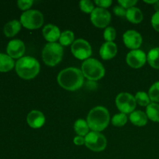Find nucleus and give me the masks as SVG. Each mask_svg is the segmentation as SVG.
Here are the masks:
<instances>
[{"label":"nucleus","mask_w":159,"mask_h":159,"mask_svg":"<svg viewBox=\"0 0 159 159\" xmlns=\"http://www.w3.org/2000/svg\"><path fill=\"white\" fill-rule=\"evenodd\" d=\"M57 82L65 89L75 91L83 85L84 75L82 70L71 67L60 71L57 75Z\"/></svg>","instance_id":"obj_1"},{"label":"nucleus","mask_w":159,"mask_h":159,"mask_svg":"<svg viewBox=\"0 0 159 159\" xmlns=\"http://www.w3.org/2000/svg\"><path fill=\"white\" fill-rule=\"evenodd\" d=\"M87 123L93 131L100 132L108 126L110 123V113L103 107H96L90 110L87 116Z\"/></svg>","instance_id":"obj_2"},{"label":"nucleus","mask_w":159,"mask_h":159,"mask_svg":"<svg viewBox=\"0 0 159 159\" xmlns=\"http://www.w3.org/2000/svg\"><path fill=\"white\" fill-rule=\"evenodd\" d=\"M16 71L20 78L23 79H32L38 75L40 71V64L33 57H22L16 63Z\"/></svg>","instance_id":"obj_3"},{"label":"nucleus","mask_w":159,"mask_h":159,"mask_svg":"<svg viewBox=\"0 0 159 159\" xmlns=\"http://www.w3.org/2000/svg\"><path fill=\"white\" fill-rule=\"evenodd\" d=\"M82 71L84 77L91 81L99 80L105 75L103 65L94 58H89L82 63Z\"/></svg>","instance_id":"obj_4"},{"label":"nucleus","mask_w":159,"mask_h":159,"mask_svg":"<svg viewBox=\"0 0 159 159\" xmlns=\"http://www.w3.org/2000/svg\"><path fill=\"white\" fill-rule=\"evenodd\" d=\"M63 48L60 43H48L42 51V59L47 65L55 66L63 57Z\"/></svg>","instance_id":"obj_5"},{"label":"nucleus","mask_w":159,"mask_h":159,"mask_svg":"<svg viewBox=\"0 0 159 159\" xmlns=\"http://www.w3.org/2000/svg\"><path fill=\"white\" fill-rule=\"evenodd\" d=\"M20 23L27 29H37L43 25V16L38 10H26L20 16Z\"/></svg>","instance_id":"obj_6"},{"label":"nucleus","mask_w":159,"mask_h":159,"mask_svg":"<svg viewBox=\"0 0 159 159\" xmlns=\"http://www.w3.org/2000/svg\"><path fill=\"white\" fill-rule=\"evenodd\" d=\"M85 144L93 152H102L107 148V141L105 136L99 132L92 131L85 138Z\"/></svg>","instance_id":"obj_7"},{"label":"nucleus","mask_w":159,"mask_h":159,"mask_svg":"<svg viewBox=\"0 0 159 159\" xmlns=\"http://www.w3.org/2000/svg\"><path fill=\"white\" fill-rule=\"evenodd\" d=\"M136 100L128 93H120L116 98V105L122 113H131L136 108Z\"/></svg>","instance_id":"obj_8"},{"label":"nucleus","mask_w":159,"mask_h":159,"mask_svg":"<svg viewBox=\"0 0 159 159\" xmlns=\"http://www.w3.org/2000/svg\"><path fill=\"white\" fill-rule=\"evenodd\" d=\"M71 49L73 55L80 60H87L92 54L91 45L84 39L75 40Z\"/></svg>","instance_id":"obj_9"},{"label":"nucleus","mask_w":159,"mask_h":159,"mask_svg":"<svg viewBox=\"0 0 159 159\" xmlns=\"http://www.w3.org/2000/svg\"><path fill=\"white\" fill-rule=\"evenodd\" d=\"M111 15L108 10L103 8L98 7L91 12V21L96 26L104 28L110 23Z\"/></svg>","instance_id":"obj_10"},{"label":"nucleus","mask_w":159,"mask_h":159,"mask_svg":"<svg viewBox=\"0 0 159 159\" xmlns=\"http://www.w3.org/2000/svg\"><path fill=\"white\" fill-rule=\"evenodd\" d=\"M127 63L133 68H139L145 64L147 55L141 50H132L127 55Z\"/></svg>","instance_id":"obj_11"},{"label":"nucleus","mask_w":159,"mask_h":159,"mask_svg":"<svg viewBox=\"0 0 159 159\" xmlns=\"http://www.w3.org/2000/svg\"><path fill=\"white\" fill-rule=\"evenodd\" d=\"M123 40L127 48L133 50H138L142 43L141 35L134 30L126 31L123 36Z\"/></svg>","instance_id":"obj_12"},{"label":"nucleus","mask_w":159,"mask_h":159,"mask_svg":"<svg viewBox=\"0 0 159 159\" xmlns=\"http://www.w3.org/2000/svg\"><path fill=\"white\" fill-rule=\"evenodd\" d=\"M25 49V44L22 40H12L8 43L6 51L12 58H21L24 54Z\"/></svg>","instance_id":"obj_13"},{"label":"nucleus","mask_w":159,"mask_h":159,"mask_svg":"<svg viewBox=\"0 0 159 159\" xmlns=\"http://www.w3.org/2000/svg\"><path fill=\"white\" fill-rule=\"evenodd\" d=\"M27 124L32 128L37 129L41 127L45 123V116L39 110H32L30 112L26 118Z\"/></svg>","instance_id":"obj_14"},{"label":"nucleus","mask_w":159,"mask_h":159,"mask_svg":"<svg viewBox=\"0 0 159 159\" xmlns=\"http://www.w3.org/2000/svg\"><path fill=\"white\" fill-rule=\"evenodd\" d=\"M117 46L113 42H106L101 46L99 54L103 60H110L116 56Z\"/></svg>","instance_id":"obj_15"},{"label":"nucleus","mask_w":159,"mask_h":159,"mask_svg":"<svg viewBox=\"0 0 159 159\" xmlns=\"http://www.w3.org/2000/svg\"><path fill=\"white\" fill-rule=\"evenodd\" d=\"M43 37L49 43H55L61 37V32L57 26L53 24H48L43 29Z\"/></svg>","instance_id":"obj_16"},{"label":"nucleus","mask_w":159,"mask_h":159,"mask_svg":"<svg viewBox=\"0 0 159 159\" xmlns=\"http://www.w3.org/2000/svg\"><path fill=\"white\" fill-rule=\"evenodd\" d=\"M148 119V118L147 114L141 110L134 111L130 115V120L132 124L135 126H138V127H143V126L146 125Z\"/></svg>","instance_id":"obj_17"},{"label":"nucleus","mask_w":159,"mask_h":159,"mask_svg":"<svg viewBox=\"0 0 159 159\" xmlns=\"http://www.w3.org/2000/svg\"><path fill=\"white\" fill-rule=\"evenodd\" d=\"M21 25L20 22L16 20L9 21L4 26L3 31H4L5 35L8 37H14L16 34L20 32V29H21Z\"/></svg>","instance_id":"obj_18"},{"label":"nucleus","mask_w":159,"mask_h":159,"mask_svg":"<svg viewBox=\"0 0 159 159\" xmlns=\"http://www.w3.org/2000/svg\"><path fill=\"white\" fill-rule=\"evenodd\" d=\"M126 17L131 23H139L143 20V13L141 11V9L133 6V7L130 8V9H127Z\"/></svg>","instance_id":"obj_19"},{"label":"nucleus","mask_w":159,"mask_h":159,"mask_svg":"<svg viewBox=\"0 0 159 159\" xmlns=\"http://www.w3.org/2000/svg\"><path fill=\"white\" fill-rule=\"evenodd\" d=\"M15 65L13 59L8 54H0V71L6 72L13 68Z\"/></svg>","instance_id":"obj_20"},{"label":"nucleus","mask_w":159,"mask_h":159,"mask_svg":"<svg viewBox=\"0 0 159 159\" xmlns=\"http://www.w3.org/2000/svg\"><path fill=\"white\" fill-rule=\"evenodd\" d=\"M148 118L154 122H159V104L151 102L146 108Z\"/></svg>","instance_id":"obj_21"},{"label":"nucleus","mask_w":159,"mask_h":159,"mask_svg":"<svg viewBox=\"0 0 159 159\" xmlns=\"http://www.w3.org/2000/svg\"><path fill=\"white\" fill-rule=\"evenodd\" d=\"M74 129L75 130L78 136L84 137L86 136L89 134V127L88 125L87 121L82 119H79L75 121L74 124Z\"/></svg>","instance_id":"obj_22"},{"label":"nucleus","mask_w":159,"mask_h":159,"mask_svg":"<svg viewBox=\"0 0 159 159\" xmlns=\"http://www.w3.org/2000/svg\"><path fill=\"white\" fill-rule=\"evenodd\" d=\"M149 65L155 69H159V48H152L147 55Z\"/></svg>","instance_id":"obj_23"},{"label":"nucleus","mask_w":159,"mask_h":159,"mask_svg":"<svg viewBox=\"0 0 159 159\" xmlns=\"http://www.w3.org/2000/svg\"><path fill=\"white\" fill-rule=\"evenodd\" d=\"M75 34L71 30H65L61 34V37L59 38L60 44L61 46H68L74 43Z\"/></svg>","instance_id":"obj_24"},{"label":"nucleus","mask_w":159,"mask_h":159,"mask_svg":"<svg viewBox=\"0 0 159 159\" xmlns=\"http://www.w3.org/2000/svg\"><path fill=\"white\" fill-rule=\"evenodd\" d=\"M134 98L137 103H138L141 107H148L151 103L150 97L145 92H138Z\"/></svg>","instance_id":"obj_25"},{"label":"nucleus","mask_w":159,"mask_h":159,"mask_svg":"<svg viewBox=\"0 0 159 159\" xmlns=\"http://www.w3.org/2000/svg\"><path fill=\"white\" fill-rule=\"evenodd\" d=\"M148 96L153 102H159V82H155L149 89Z\"/></svg>","instance_id":"obj_26"},{"label":"nucleus","mask_w":159,"mask_h":159,"mask_svg":"<svg viewBox=\"0 0 159 159\" xmlns=\"http://www.w3.org/2000/svg\"><path fill=\"white\" fill-rule=\"evenodd\" d=\"M127 122V116L125 113H118L114 115L112 118V124L116 127H122Z\"/></svg>","instance_id":"obj_27"},{"label":"nucleus","mask_w":159,"mask_h":159,"mask_svg":"<svg viewBox=\"0 0 159 159\" xmlns=\"http://www.w3.org/2000/svg\"><path fill=\"white\" fill-rule=\"evenodd\" d=\"M79 6H80V9H82V11L86 12V13H91L94 10L93 2L89 0H82L79 2Z\"/></svg>","instance_id":"obj_28"},{"label":"nucleus","mask_w":159,"mask_h":159,"mask_svg":"<svg viewBox=\"0 0 159 159\" xmlns=\"http://www.w3.org/2000/svg\"><path fill=\"white\" fill-rule=\"evenodd\" d=\"M116 30L112 26H109V27L106 28L105 31L103 33L104 39L107 40V42H113L116 38Z\"/></svg>","instance_id":"obj_29"},{"label":"nucleus","mask_w":159,"mask_h":159,"mask_svg":"<svg viewBox=\"0 0 159 159\" xmlns=\"http://www.w3.org/2000/svg\"><path fill=\"white\" fill-rule=\"evenodd\" d=\"M33 3V0H19L17 2V6L22 10H26L32 6Z\"/></svg>","instance_id":"obj_30"},{"label":"nucleus","mask_w":159,"mask_h":159,"mask_svg":"<svg viewBox=\"0 0 159 159\" xmlns=\"http://www.w3.org/2000/svg\"><path fill=\"white\" fill-rule=\"evenodd\" d=\"M120 6H121L122 7L127 8V9H130V8L133 7L135 4L137 3L136 0H120L118 1Z\"/></svg>","instance_id":"obj_31"},{"label":"nucleus","mask_w":159,"mask_h":159,"mask_svg":"<svg viewBox=\"0 0 159 159\" xmlns=\"http://www.w3.org/2000/svg\"><path fill=\"white\" fill-rule=\"evenodd\" d=\"M152 25L155 30L159 32V12H155L152 16Z\"/></svg>","instance_id":"obj_32"},{"label":"nucleus","mask_w":159,"mask_h":159,"mask_svg":"<svg viewBox=\"0 0 159 159\" xmlns=\"http://www.w3.org/2000/svg\"><path fill=\"white\" fill-rule=\"evenodd\" d=\"M113 12L116 16H126V13H127V10H125V9L120 5L113 8Z\"/></svg>","instance_id":"obj_33"},{"label":"nucleus","mask_w":159,"mask_h":159,"mask_svg":"<svg viewBox=\"0 0 159 159\" xmlns=\"http://www.w3.org/2000/svg\"><path fill=\"white\" fill-rule=\"evenodd\" d=\"M95 3L97 6H100V8L105 9V8L109 7L112 4V1L111 0H96Z\"/></svg>","instance_id":"obj_34"},{"label":"nucleus","mask_w":159,"mask_h":159,"mask_svg":"<svg viewBox=\"0 0 159 159\" xmlns=\"http://www.w3.org/2000/svg\"><path fill=\"white\" fill-rule=\"evenodd\" d=\"M74 141V144L76 145H82V144H85V138L81 136H76L75 138L73 140Z\"/></svg>","instance_id":"obj_35"},{"label":"nucleus","mask_w":159,"mask_h":159,"mask_svg":"<svg viewBox=\"0 0 159 159\" xmlns=\"http://www.w3.org/2000/svg\"><path fill=\"white\" fill-rule=\"evenodd\" d=\"M154 8H155V9L156 10V12H159V1L158 0H157L156 2L154 4Z\"/></svg>","instance_id":"obj_36"},{"label":"nucleus","mask_w":159,"mask_h":159,"mask_svg":"<svg viewBox=\"0 0 159 159\" xmlns=\"http://www.w3.org/2000/svg\"><path fill=\"white\" fill-rule=\"evenodd\" d=\"M157 2V0H153V1H144V2L148 3V4H155Z\"/></svg>","instance_id":"obj_37"}]
</instances>
